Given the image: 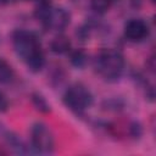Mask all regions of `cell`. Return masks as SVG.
<instances>
[{
	"label": "cell",
	"mask_w": 156,
	"mask_h": 156,
	"mask_svg": "<svg viewBox=\"0 0 156 156\" xmlns=\"http://www.w3.org/2000/svg\"><path fill=\"white\" fill-rule=\"evenodd\" d=\"M71 49V41L69 39L63 35V34H58L56 35L51 43H50V50L54 52V54H57V55H62V54H66Z\"/></svg>",
	"instance_id": "obj_10"
},
{
	"label": "cell",
	"mask_w": 156,
	"mask_h": 156,
	"mask_svg": "<svg viewBox=\"0 0 156 156\" xmlns=\"http://www.w3.org/2000/svg\"><path fill=\"white\" fill-rule=\"evenodd\" d=\"M12 45L15 52L24 61L28 56H30L34 51L41 49L38 37L24 29H16L12 33Z\"/></svg>",
	"instance_id": "obj_3"
},
{
	"label": "cell",
	"mask_w": 156,
	"mask_h": 156,
	"mask_svg": "<svg viewBox=\"0 0 156 156\" xmlns=\"http://www.w3.org/2000/svg\"><path fill=\"white\" fill-rule=\"evenodd\" d=\"M7 106H9V102H7L6 98H5V95H4V94L0 91V112L6 111Z\"/></svg>",
	"instance_id": "obj_16"
},
{
	"label": "cell",
	"mask_w": 156,
	"mask_h": 156,
	"mask_svg": "<svg viewBox=\"0 0 156 156\" xmlns=\"http://www.w3.org/2000/svg\"><path fill=\"white\" fill-rule=\"evenodd\" d=\"M0 135L2 136V139L6 141V144L9 146L12 147V150L17 154H24L26 152V146L24 144L22 143V140L11 130L9 129H5V128H1L0 130Z\"/></svg>",
	"instance_id": "obj_8"
},
{
	"label": "cell",
	"mask_w": 156,
	"mask_h": 156,
	"mask_svg": "<svg viewBox=\"0 0 156 156\" xmlns=\"http://www.w3.org/2000/svg\"><path fill=\"white\" fill-rule=\"evenodd\" d=\"M13 69L11 65L0 57V84H7L13 79Z\"/></svg>",
	"instance_id": "obj_11"
},
{
	"label": "cell",
	"mask_w": 156,
	"mask_h": 156,
	"mask_svg": "<svg viewBox=\"0 0 156 156\" xmlns=\"http://www.w3.org/2000/svg\"><path fill=\"white\" fill-rule=\"evenodd\" d=\"M62 100L67 108H69L76 115H80L87 107L91 106L93 95L83 84L76 83L65 91Z\"/></svg>",
	"instance_id": "obj_2"
},
{
	"label": "cell",
	"mask_w": 156,
	"mask_h": 156,
	"mask_svg": "<svg viewBox=\"0 0 156 156\" xmlns=\"http://www.w3.org/2000/svg\"><path fill=\"white\" fill-rule=\"evenodd\" d=\"M52 5L50 0H39V4L35 6L34 10V17L37 21H39L45 28L48 24V21L50 18V15L52 12Z\"/></svg>",
	"instance_id": "obj_7"
},
{
	"label": "cell",
	"mask_w": 156,
	"mask_h": 156,
	"mask_svg": "<svg viewBox=\"0 0 156 156\" xmlns=\"http://www.w3.org/2000/svg\"><path fill=\"white\" fill-rule=\"evenodd\" d=\"M30 140L32 146L40 154H51L54 151V135L43 122H37L32 126Z\"/></svg>",
	"instance_id": "obj_4"
},
{
	"label": "cell",
	"mask_w": 156,
	"mask_h": 156,
	"mask_svg": "<svg viewBox=\"0 0 156 156\" xmlns=\"http://www.w3.org/2000/svg\"><path fill=\"white\" fill-rule=\"evenodd\" d=\"M150 33L147 23L141 18H132L124 24V37L133 43L143 41Z\"/></svg>",
	"instance_id": "obj_5"
},
{
	"label": "cell",
	"mask_w": 156,
	"mask_h": 156,
	"mask_svg": "<svg viewBox=\"0 0 156 156\" xmlns=\"http://www.w3.org/2000/svg\"><path fill=\"white\" fill-rule=\"evenodd\" d=\"M71 63L77 67V68H82L85 66L87 63V55L83 50H76L71 54Z\"/></svg>",
	"instance_id": "obj_13"
},
{
	"label": "cell",
	"mask_w": 156,
	"mask_h": 156,
	"mask_svg": "<svg viewBox=\"0 0 156 156\" xmlns=\"http://www.w3.org/2000/svg\"><path fill=\"white\" fill-rule=\"evenodd\" d=\"M4 2H6V0H0V5H1V4H4Z\"/></svg>",
	"instance_id": "obj_17"
},
{
	"label": "cell",
	"mask_w": 156,
	"mask_h": 156,
	"mask_svg": "<svg viewBox=\"0 0 156 156\" xmlns=\"http://www.w3.org/2000/svg\"><path fill=\"white\" fill-rule=\"evenodd\" d=\"M95 68L105 80L116 82L123 73V55L115 49H102L95 57Z\"/></svg>",
	"instance_id": "obj_1"
},
{
	"label": "cell",
	"mask_w": 156,
	"mask_h": 156,
	"mask_svg": "<svg viewBox=\"0 0 156 156\" xmlns=\"http://www.w3.org/2000/svg\"><path fill=\"white\" fill-rule=\"evenodd\" d=\"M71 16L65 9H52V12L50 15V18L48 21L46 28L56 29V30H63L69 24Z\"/></svg>",
	"instance_id": "obj_6"
},
{
	"label": "cell",
	"mask_w": 156,
	"mask_h": 156,
	"mask_svg": "<svg viewBox=\"0 0 156 156\" xmlns=\"http://www.w3.org/2000/svg\"><path fill=\"white\" fill-rule=\"evenodd\" d=\"M28 69L33 73H37V72H40L44 66H45V55L41 49L34 51L30 56H28L26 60H24Z\"/></svg>",
	"instance_id": "obj_9"
},
{
	"label": "cell",
	"mask_w": 156,
	"mask_h": 156,
	"mask_svg": "<svg viewBox=\"0 0 156 156\" xmlns=\"http://www.w3.org/2000/svg\"><path fill=\"white\" fill-rule=\"evenodd\" d=\"M30 100H32V104L33 106L35 107L37 111L41 112V113H48L50 112L51 107H50V104L46 101V99L39 94V93H33L32 96H30Z\"/></svg>",
	"instance_id": "obj_12"
},
{
	"label": "cell",
	"mask_w": 156,
	"mask_h": 156,
	"mask_svg": "<svg viewBox=\"0 0 156 156\" xmlns=\"http://www.w3.org/2000/svg\"><path fill=\"white\" fill-rule=\"evenodd\" d=\"M110 1L111 0H90V7L95 13L102 15L108 10Z\"/></svg>",
	"instance_id": "obj_14"
},
{
	"label": "cell",
	"mask_w": 156,
	"mask_h": 156,
	"mask_svg": "<svg viewBox=\"0 0 156 156\" xmlns=\"http://www.w3.org/2000/svg\"><path fill=\"white\" fill-rule=\"evenodd\" d=\"M129 132H130L133 138H140L143 134V128H141L139 122H133L129 127Z\"/></svg>",
	"instance_id": "obj_15"
}]
</instances>
